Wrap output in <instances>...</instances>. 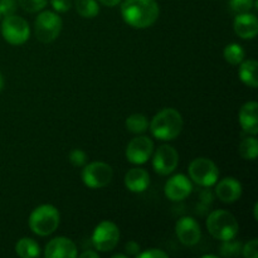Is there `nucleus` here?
<instances>
[{
    "mask_svg": "<svg viewBox=\"0 0 258 258\" xmlns=\"http://www.w3.org/2000/svg\"><path fill=\"white\" fill-rule=\"evenodd\" d=\"M160 14L156 0H125L121 4L123 22L135 29H146L155 24Z\"/></svg>",
    "mask_w": 258,
    "mask_h": 258,
    "instance_id": "1",
    "label": "nucleus"
},
{
    "mask_svg": "<svg viewBox=\"0 0 258 258\" xmlns=\"http://www.w3.org/2000/svg\"><path fill=\"white\" fill-rule=\"evenodd\" d=\"M184 121L180 112L175 108H164L159 111L149 122V128L154 138L161 141H171L180 135Z\"/></svg>",
    "mask_w": 258,
    "mask_h": 258,
    "instance_id": "2",
    "label": "nucleus"
},
{
    "mask_svg": "<svg viewBox=\"0 0 258 258\" xmlns=\"http://www.w3.org/2000/svg\"><path fill=\"white\" fill-rule=\"evenodd\" d=\"M60 222L59 211L52 204H40L33 209L28 223L30 231L40 237L50 236L57 231Z\"/></svg>",
    "mask_w": 258,
    "mask_h": 258,
    "instance_id": "3",
    "label": "nucleus"
},
{
    "mask_svg": "<svg viewBox=\"0 0 258 258\" xmlns=\"http://www.w3.org/2000/svg\"><path fill=\"white\" fill-rule=\"evenodd\" d=\"M206 226L211 236L219 241L234 239L239 229V224L236 217L223 209L212 212L207 218Z\"/></svg>",
    "mask_w": 258,
    "mask_h": 258,
    "instance_id": "4",
    "label": "nucleus"
},
{
    "mask_svg": "<svg viewBox=\"0 0 258 258\" xmlns=\"http://www.w3.org/2000/svg\"><path fill=\"white\" fill-rule=\"evenodd\" d=\"M62 18L54 12L44 10L37 17L34 22V30L37 39L42 43H52L59 37L62 32Z\"/></svg>",
    "mask_w": 258,
    "mask_h": 258,
    "instance_id": "5",
    "label": "nucleus"
},
{
    "mask_svg": "<svg viewBox=\"0 0 258 258\" xmlns=\"http://www.w3.org/2000/svg\"><path fill=\"white\" fill-rule=\"evenodd\" d=\"M2 35L12 45H22L29 39L30 27L24 18L17 14L4 17L2 22Z\"/></svg>",
    "mask_w": 258,
    "mask_h": 258,
    "instance_id": "6",
    "label": "nucleus"
},
{
    "mask_svg": "<svg viewBox=\"0 0 258 258\" xmlns=\"http://www.w3.org/2000/svg\"><path fill=\"white\" fill-rule=\"evenodd\" d=\"M189 176L198 185L211 188L218 181L219 169L208 158H197L189 165Z\"/></svg>",
    "mask_w": 258,
    "mask_h": 258,
    "instance_id": "7",
    "label": "nucleus"
},
{
    "mask_svg": "<svg viewBox=\"0 0 258 258\" xmlns=\"http://www.w3.org/2000/svg\"><path fill=\"white\" fill-rule=\"evenodd\" d=\"M82 181L87 188L101 189L111 183L113 178V170L107 163L93 161L86 164L82 170Z\"/></svg>",
    "mask_w": 258,
    "mask_h": 258,
    "instance_id": "8",
    "label": "nucleus"
},
{
    "mask_svg": "<svg viewBox=\"0 0 258 258\" xmlns=\"http://www.w3.org/2000/svg\"><path fill=\"white\" fill-rule=\"evenodd\" d=\"M120 241V229L113 222L102 221L92 233V244L97 252H111Z\"/></svg>",
    "mask_w": 258,
    "mask_h": 258,
    "instance_id": "9",
    "label": "nucleus"
},
{
    "mask_svg": "<svg viewBox=\"0 0 258 258\" xmlns=\"http://www.w3.org/2000/svg\"><path fill=\"white\" fill-rule=\"evenodd\" d=\"M154 153V141L145 135L134 138L126 148V159L134 165H143Z\"/></svg>",
    "mask_w": 258,
    "mask_h": 258,
    "instance_id": "10",
    "label": "nucleus"
},
{
    "mask_svg": "<svg viewBox=\"0 0 258 258\" xmlns=\"http://www.w3.org/2000/svg\"><path fill=\"white\" fill-rule=\"evenodd\" d=\"M153 168L159 175H169L179 164V154L173 146L161 145L153 153Z\"/></svg>",
    "mask_w": 258,
    "mask_h": 258,
    "instance_id": "11",
    "label": "nucleus"
},
{
    "mask_svg": "<svg viewBox=\"0 0 258 258\" xmlns=\"http://www.w3.org/2000/svg\"><path fill=\"white\" fill-rule=\"evenodd\" d=\"M193 191L191 180L184 174H175L168 179L164 186L165 197L171 202H181L188 198Z\"/></svg>",
    "mask_w": 258,
    "mask_h": 258,
    "instance_id": "12",
    "label": "nucleus"
},
{
    "mask_svg": "<svg viewBox=\"0 0 258 258\" xmlns=\"http://www.w3.org/2000/svg\"><path fill=\"white\" fill-rule=\"evenodd\" d=\"M175 233L184 246H194L201 241L202 229L194 218L181 217L175 224Z\"/></svg>",
    "mask_w": 258,
    "mask_h": 258,
    "instance_id": "13",
    "label": "nucleus"
},
{
    "mask_svg": "<svg viewBox=\"0 0 258 258\" xmlns=\"http://www.w3.org/2000/svg\"><path fill=\"white\" fill-rule=\"evenodd\" d=\"M77 247L75 242L67 237H57L50 239L44 249L47 258H75L77 257Z\"/></svg>",
    "mask_w": 258,
    "mask_h": 258,
    "instance_id": "14",
    "label": "nucleus"
},
{
    "mask_svg": "<svg viewBox=\"0 0 258 258\" xmlns=\"http://www.w3.org/2000/svg\"><path fill=\"white\" fill-rule=\"evenodd\" d=\"M216 196L223 203H234L242 196V184L233 176H227L216 184Z\"/></svg>",
    "mask_w": 258,
    "mask_h": 258,
    "instance_id": "15",
    "label": "nucleus"
},
{
    "mask_svg": "<svg viewBox=\"0 0 258 258\" xmlns=\"http://www.w3.org/2000/svg\"><path fill=\"white\" fill-rule=\"evenodd\" d=\"M233 29L242 39H253L258 33L257 17L249 12L237 14L233 20Z\"/></svg>",
    "mask_w": 258,
    "mask_h": 258,
    "instance_id": "16",
    "label": "nucleus"
},
{
    "mask_svg": "<svg viewBox=\"0 0 258 258\" xmlns=\"http://www.w3.org/2000/svg\"><path fill=\"white\" fill-rule=\"evenodd\" d=\"M239 123L244 133L256 136L258 133V103L248 101L241 107L238 113Z\"/></svg>",
    "mask_w": 258,
    "mask_h": 258,
    "instance_id": "17",
    "label": "nucleus"
},
{
    "mask_svg": "<svg viewBox=\"0 0 258 258\" xmlns=\"http://www.w3.org/2000/svg\"><path fill=\"white\" fill-rule=\"evenodd\" d=\"M123 183L127 190L133 193H143L150 185V175L145 169L133 168L126 173Z\"/></svg>",
    "mask_w": 258,
    "mask_h": 258,
    "instance_id": "18",
    "label": "nucleus"
},
{
    "mask_svg": "<svg viewBox=\"0 0 258 258\" xmlns=\"http://www.w3.org/2000/svg\"><path fill=\"white\" fill-rule=\"evenodd\" d=\"M257 67L258 63L254 59H247L239 63V80L246 86L252 88H257L258 77H257Z\"/></svg>",
    "mask_w": 258,
    "mask_h": 258,
    "instance_id": "19",
    "label": "nucleus"
},
{
    "mask_svg": "<svg viewBox=\"0 0 258 258\" xmlns=\"http://www.w3.org/2000/svg\"><path fill=\"white\" fill-rule=\"evenodd\" d=\"M15 252L22 258H35L40 256V247L33 238L23 237L15 244Z\"/></svg>",
    "mask_w": 258,
    "mask_h": 258,
    "instance_id": "20",
    "label": "nucleus"
},
{
    "mask_svg": "<svg viewBox=\"0 0 258 258\" xmlns=\"http://www.w3.org/2000/svg\"><path fill=\"white\" fill-rule=\"evenodd\" d=\"M75 7L78 14L86 19H92L100 13V4L97 0H75Z\"/></svg>",
    "mask_w": 258,
    "mask_h": 258,
    "instance_id": "21",
    "label": "nucleus"
},
{
    "mask_svg": "<svg viewBox=\"0 0 258 258\" xmlns=\"http://www.w3.org/2000/svg\"><path fill=\"white\" fill-rule=\"evenodd\" d=\"M126 128L130 131L131 134L135 135H140V134L145 133L149 128V121L145 115L143 113H133L126 118Z\"/></svg>",
    "mask_w": 258,
    "mask_h": 258,
    "instance_id": "22",
    "label": "nucleus"
},
{
    "mask_svg": "<svg viewBox=\"0 0 258 258\" xmlns=\"http://www.w3.org/2000/svg\"><path fill=\"white\" fill-rule=\"evenodd\" d=\"M223 57L226 62H228L232 66H238L242 63L246 57V52H244L243 47L238 43H231V44L226 45L223 50Z\"/></svg>",
    "mask_w": 258,
    "mask_h": 258,
    "instance_id": "23",
    "label": "nucleus"
},
{
    "mask_svg": "<svg viewBox=\"0 0 258 258\" xmlns=\"http://www.w3.org/2000/svg\"><path fill=\"white\" fill-rule=\"evenodd\" d=\"M239 155L244 160H256L258 155V141L253 135L251 138H244L239 144Z\"/></svg>",
    "mask_w": 258,
    "mask_h": 258,
    "instance_id": "24",
    "label": "nucleus"
},
{
    "mask_svg": "<svg viewBox=\"0 0 258 258\" xmlns=\"http://www.w3.org/2000/svg\"><path fill=\"white\" fill-rule=\"evenodd\" d=\"M222 257H236L241 254L242 243L241 242L228 239V241H222L221 247H219Z\"/></svg>",
    "mask_w": 258,
    "mask_h": 258,
    "instance_id": "25",
    "label": "nucleus"
},
{
    "mask_svg": "<svg viewBox=\"0 0 258 258\" xmlns=\"http://www.w3.org/2000/svg\"><path fill=\"white\" fill-rule=\"evenodd\" d=\"M17 3L24 12L37 13L47 7L48 0H17Z\"/></svg>",
    "mask_w": 258,
    "mask_h": 258,
    "instance_id": "26",
    "label": "nucleus"
},
{
    "mask_svg": "<svg viewBox=\"0 0 258 258\" xmlns=\"http://www.w3.org/2000/svg\"><path fill=\"white\" fill-rule=\"evenodd\" d=\"M254 5V0H229V8L236 14L248 13Z\"/></svg>",
    "mask_w": 258,
    "mask_h": 258,
    "instance_id": "27",
    "label": "nucleus"
},
{
    "mask_svg": "<svg viewBox=\"0 0 258 258\" xmlns=\"http://www.w3.org/2000/svg\"><path fill=\"white\" fill-rule=\"evenodd\" d=\"M68 159H70V163L72 164L76 168H82L87 164V154L85 153L81 149H73L72 151L68 155Z\"/></svg>",
    "mask_w": 258,
    "mask_h": 258,
    "instance_id": "28",
    "label": "nucleus"
},
{
    "mask_svg": "<svg viewBox=\"0 0 258 258\" xmlns=\"http://www.w3.org/2000/svg\"><path fill=\"white\" fill-rule=\"evenodd\" d=\"M241 253L244 258H258V239H251L242 246Z\"/></svg>",
    "mask_w": 258,
    "mask_h": 258,
    "instance_id": "29",
    "label": "nucleus"
},
{
    "mask_svg": "<svg viewBox=\"0 0 258 258\" xmlns=\"http://www.w3.org/2000/svg\"><path fill=\"white\" fill-rule=\"evenodd\" d=\"M17 0H0V15L8 17L13 15L17 12Z\"/></svg>",
    "mask_w": 258,
    "mask_h": 258,
    "instance_id": "30",
    "label": "nucleus"
},
{
    "mask_svg": "<svg viewBox=\"0 0 258 258\" xmlns=\"http://www.w3.org/2000/svg\"><path fill=\"white\" fill-rule=\"evenodd\" d=\"M169 254L166 252L161 251V249L158 248H150L148 251L139 252L136 254V258H168Z\"/></svg>",
    "mask_w": 258,
    "mask_h": 258,
    "instance_id": "31",
    "label": "nucleus"
},
{
    "mask_svg": "<svg viewBox=\"0 0 258 258\" xmlns=\"http://www.w3.org/2000/svg\"><path fill=\"white\" fill-rule=\"evenodd\" d=\"M50 5L57 13H67L72 8V0H50Z\"/></svg>",
    "mask_w": 258,
    "mask_h": 258,
    "instance_id": "32",
    "label": "nucleus"
},
{
    "mask_svg": "<svg viewBox=\"0 0 258 258\" xmlns=\"http://www.w3.org/2000/svg\"><path fill=\"white\" fill-rule=\"evenodd\" d=\"M140 249H141L140 244H139L138 242H135V241H128L127 243L125 244V251L127 252L128 256H135L136 257V254L140 252Z\"/></svg>",
    "mask_w": 258,
    "mask_h": 258,
    "instance_id": "33",
    "label": "nucleus"
},
{
    "mask_svg": "<svg viewBox=\"0 0 258 258\" xmlns=\"http://www.w3.org/2000/svg\"><path fill=\"white\" fill-rule=\"evenodd\" d=\"M81 258H100V254L97 253V251H91V249H88V251H85L82 252V253L80 254Z\"/></svg>",
    "mask_w": 258,
    "mask_h": 258,
    "instance_id": "34",
    "label": "nucleus"
},
{
    "mask_svg": "<svg viewBox=\"0 0 258 258\" xmlns=\"http://www.w3.org/2000/svg\"><path fill=\"white\" fill-rule=\"evenodd\" d=\"M97 2L101 3L102 5H105V7L113 8V7H116V5L120 4L121 0H97Z\"/></svg>",
    "mask_w": 258,
    "mask_h": 258,
    "instance_id": "35",
    "label": "nucleus"
},
{
    "mask_svg": "<svg viewBox=\"0 0 258 258\" xmlns=\"http://www.w3.org/2000/svg\"><path fill=\"white\" fill-rule=\"evenodd\" d=\"M3 87H4V77H3L2 72H0V91L3 90Z\"/></svg>",
    "mask_w": 258,
    "mask_h": 258,
    "instance_id": "36",
    "label": "nucleus"
},
{
    "mask_svg": "<svg viewBox=\"0 0 258 258\" xmlns=\"http://www.w3.org/2000/svg\"><path fill=\"white\" fill-rule=\"evenodd\" d=\"M257 209H258V203L254 204V207H253V212H254L253 216H254V219H256V221L258 219V216H257Z\"/></svg>",
    "mask_w": 258,
    "mask_h": 258,
    "instance_id": "37",
    "label": "nucleus"
},
{
    "mask_svg": "<svg viewBox=\"0 0 258 258\" xmlns=\"http://www.w3.org/2000/svg\"><path fill=\"white\" fill-rule=\"evenodd\" d=\"M112 258H127V254H121V253H117V254H113Z\"/></svg>",
    "mask_w": 258,
    "mask_h": 258,
    "instance_id": "38",
    "label": "nucleus"
},
{
    "mask_svg": "<svg viewBox=\"0 0 258 258\" xmlns=\"http://www.w3.org/2000/svg\"><path fill=\"white\" fill-rule=\"evenodd\" d=\"M203 258H218L216 256V254H204V256H202Z\"/></svg>",
    "mask_w": 258,
    "mask_h": 258,
    "instance_id": "39",
    "label": "nucleus"
},
{
    "mask_svg": "<svg viewBox=\"0 0 258 258\" xmlns=\"http://www.w3.org/2000/svg\"><path fill=\"white\" fill-rule=\"evenodd\" d=\"M0 17H2V15H0Z\"/></svg>",
    "mask_w": 258,
    "mask_h": 258,
    "instance_id": "40",
    "label": "nucleus"
}]
</instances>
